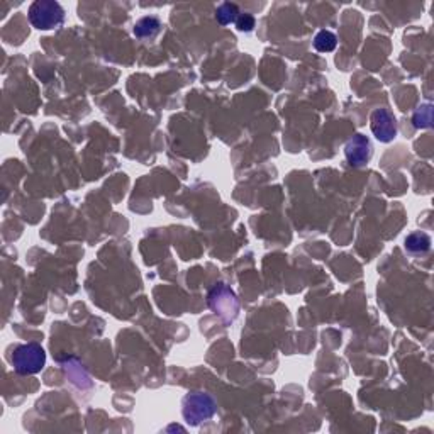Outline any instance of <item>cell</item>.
Returning <instances> with one entry per match:
<instances>
[{
	"label": "cell",
	"instance_id": "obj_1",
	"mask_svg": "<svg viewBox=\"0 0 434 434\" xmlns=\"http://www.w3.org/2000/svg\"><path fill=\"white\" fill-rule=\"evenodd\" d=\"M11 363L19 375H36L46 365V352L38 343L21 345L11 354Z\"/></svg>",
	"mask_w": 434,
	"mask_h": 434
},
{
	"label": "cell",
	"instance_id": "obj_2",
	"mask_svg": "<svg viewBox=\"0 0 434 434\" xmlns=\"http://www.w3.org/2000/svg\"><path fill=\"white\" fill-rule=\"evenodd\" d=\"M29 21L39 31L58 29L65 23V11L53 0H36L29 7Z\"/></svg>",
	"mask_w": 434,
	"mask_h": 434
},
{
	"label": "cell",
	"instance_id": "obj_3",
	"mask_svg": "<svg viewBox=\"0 0 434 434\" xmlns=\"http://www.w3.org/2000/svg\"><path fill=\"white\" fill-rule=\"evenodd\" d=\"M217 407L214 398L209 396V394L204 392H194L188 394V396L183 398V419L187 421V424L190 426H199V424L205 423L216 414Z\"/></svg>",
	"mask_w": 434,
	"mask_h": 434
},
{
	"label": "cell",
	"instance_id": "obj_4",
	"mask_svg": "<svg viewBox=\"0 0 434 434\" xmlns=\"http://www.w3.org/2000/svg\"><path fill=\"white\" fill-rule=\"evenodd\" d=\"M209 305L212 307L216 313L224 318L227 322L232 321L238 314V300L236 295L232 293L229 288L224 285H217L212 288V292L209 293Z\"/></svg>",
	"mask_w": 434,
	"mask_h": 434
},
{
	"label": "cell",
	"instance_id": "obj_5",
	"mask_svg": "<svg viewBox=\"0 0 434 434\" xmlns=\"http://www.w3.org/2000/svg\"><path fill=\"white\" fill-rule=\"evenodd\" d=\"M371 133L380 143H390L397 136V121L387 109H376L370 119Z\"/></svg>",
	"mask_w": 434,
	"mask_h": 434
},
{
	"label": "cell",
	"instance_id": "obj_6",
	"mask_svg": "<svg viewBox=\"0 0 434 434\" xmlns=\"http://www.w3.org/2000/svg\"><path fill=\"white\" fill-rule=\"evenodd\" d=\"M371 155H374V146L370 139L363 134H354L345 146L346 160L354 168L365 166L371 160Z\"/></svg>",
	"mask_w": 434,
	"mask_h": 434
},
{
	"label": "cell",
	"instance_id": "obj_7",
	"mask_svg": "<svg viewBox=\"0 0 434 434\" xmlns=\"http://www.w3.org/2000/svg\"><path fill=\"white\" fill-rule=\"evenodd\" d=\"M134 36L139 39H155L161 33V21L156 16H146L134 24Z\"/></svg>",
	"mask_w": 434,
	"mask_h": 434
},
{
	"label": "cell",
	"instance_id": "obj_8",
	"mask_svg": "<svg viewBox=\"0 0 434 434\" xmlns=\"http://www.w3.org/2000/svg\"><path fill=\"white\" fill-rule=\"evenodd\" d=\"M404 246L412 255H423V253H428L431 249V238L423 231L412 232L406 238Z\"/></svg>",
	"mask_w": 434,
	"mask_h": 434
},
{
	"label": "cell",
	"instance_id": "obj_9",
	"mask_svg": "<svg viewBox=\"0 0 434 434\" xmlns=\"http://www.w3.org/2000/svg\"><path fill=\"white\" fill-rule=\"evenodd\" d=\"M239 14H241V12H239V9H238V6H236V4L226 2V4H221V6L216 9V19L221 26H229L232 23L236 24V21H238Z\"/></svg>",
	"mask_w": 434,
	"mask_h": 434
},
{
	"label": "cell",
	"instance_id": "obj_10",
	"mask_svg": "<svg viewBox=\"0 0 434 434\" xmlns=\"http://www.w3.org/2000/svg\"><path fill=\"white\" fill-rule=\"evenodd\" d=\"M337 45V38L331 31H319L314 38V48L321 53H331Z\"/></svg>",
	"mask_w": 434,
	"mask_h": 434
},
{
	"label": "cell",
	"instance_id": "obj_11",
	"mask_svg": "<svg viewBox=\"0 0 434 434\" xmlns=\"http://www.w3.org/2000/svg\"><path fill=\"white\" fill-rule=\"evenodd\" d=\"M412 122H414V126L418 129H426L431 126L433 122V109L431 105H421L418 111L414 112V117H412Z\"/></svg>",
	"mask_w": 434,
	"mask_h": 434
},
{
	"label": "cell",
	"instance_id": "obj_12",
	"mask_svg": "<svg viewBox=\"0 0 434 434\" xmlns=\"http://www.w3.org/2000/svg\"><path fill=\"white\" fill-rule=\"evenodd\" d=\"M236 28H238L241 33H251L253 28H255V17L248 14V12L239 14L238 21H236Z\"/></svg>",
	"mask_w": 434,
	"mask_h": 434
}]
</instances>
